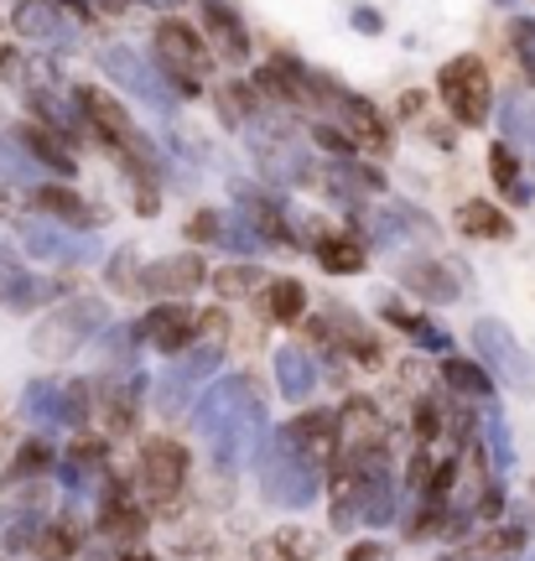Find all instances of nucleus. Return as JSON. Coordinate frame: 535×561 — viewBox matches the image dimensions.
I'll return each mask as SVG.
<instances>
[{
	"label": "nucleus",
	"mask_w": 535,
	"mask_h": 561,
	"mask_svg": "<svg viewBox=\"0 0 535 561\" xmlns=\"http://www.w3.org/2000/svg\"><path fill=\"white\" fill-rule=\"evenodd\" d=\"M255 483L281 510H307L322 494V468H312L281 432H265L255 447Z\"/></svg>",
	"instance_id": "nucleus-1"
},
{
	"label": "nucleus",
	"mask_w": 535,
	"mask_h": 561,
	"mask_svg": "<svg viewBox=\"0 0 535 561\" xmlns=\"http://www.w3.org/2000/svg\"><path fill=\"white\" fill-rule=\"evenodd\" d=\"M104 328H110V307H104V297H68L32 328V354L62 364V359H73L79 348H89L94 333H104Z\"/></svg>",
	"instance_id": "nucleus-2"
},
{
	"label": "nucleus",
	"mask_w": 535,
	"mask_h": 561,
	"mask_svg": "<svg viewBox=\"0 0 535 561\" xmlns=\"http://www.w3.org/2000/svg\"><path fill=\"white\" fill-rule=\"evenodd\" d=\"M244 146L255 157L260 178L276 182V187H292V182H312V157H307V140L281 121V115H260V121L244 125Z\"/></svg>",
	"instance_id": "nucleus-3"
},
{
	"label": "nucleus",
	"mask_w": 535,
	"mask_h": 561,
	"mask_svg": "<svg viewBox=\"0 0 535 561\" xmlns=\"http://www.w3.org/2000/svg\"><path fill=\"white\" fill-rule=\"evenodd\" d=\"M468 339H474V348H478V364H483L499 385H510L515 396H535V359H531V348L515 339L510 322L478 318L474 328H468Z\"/></svg>",
	"instance_id": "nucleus-4"
},
{
	"label": "nucleus",
	"mask_w": 535,
	"mask_h": 561,
	"mask_svg": "<svg viewBox=\"0 0 535 561\" xmlns=\"http://www.w3.org/2000/svg\"><path fill=\"white\" fill-rule=\"evenodd\" d=\"M436 100L447 104V115L457 125H483L494 115V79H489V68L474 53L447 58L436 68Z\"/></svg>",
	"instance_id": "nucleus-5"
},
{
	"label": "nucleus",
	"mask_w": 535,
	"mask_h": 561,
	"mask_svg": "<svg viewBox=\"0 0 535 561\" xmlns=\"http://www.w3.org/2000/svg\"><path fill=\"white\" fill-rule=\"evenodd\" d=\"M151 47H157V68L167 73V83L193 100L203 79H208V68H214V47H203V37L193 26H182V21H161Z\"/></svg>",
	"instance_id": "nucleus-6"
},
{
	"label": "nucleus",
	"mask_w": 535,
	"mask_h": 561,
	"mask_svg": "<svg viewBox=\"0 0 535 561\" xmlns=\"http://www.w3.org/2000/svg\"><path fill=\"white\" fill-rule=\"evenodd\" d=\"M100 68L119 83V89H125V94H136L140 104H151L157 115H172V100H178V89L167 83V73L157 68V58H140L136 47H125V42H110V47H100Z\"/></svg>",
	"instance_id": "nucleus-7"
},
{
	"label": "nucleus",
	"mask_w": 535,
	"mask_h": 561,
	"mask_svg": "<svg viewBox=\"0 0 535 561\" xmlns=\"http://www.w3.org/2000/svg\"><path fill=\"white\" fill-rule=\"evenodd\" d=\"M218 364H224V348H218V343H198V348H187L182 359H172V369L157 380L161 416H182V411H193V396L214 385Z\"/></svg>",
	"instance_id": "nucleus-8"
},
{
	"label": "nucleus",
	"mask_w": 535,
	"mask_h": 561,
	"mask_svg": "<svg viewBox=\"0 0 535 561\" xmlns=\"http://www.w3.org/2000/svg\"><path fill=\"white\" fill-rule=\"evenodd\" d=\"M250 405H255V380L244 369H235V375H224V380H214L203 390V401L193 405V426H198L203 442H218Z\"/></svg>",
	"instance_id": "nucleus-9"
},
{
	"label": "nucleus",
	"mask_w": 535,
	"mask_h": 561,
	"mask_svg": "<svg viewBox=\"0 0 535 561\" xmlns=\"http://www.w3.org/2000/svg\"><path fill=\"white\" fill-rule=\"evenodd\" d=\"M140 390H146V375H140L136 364L130 369H110L94 380V416L110 437H125V432H136L140 421Z\"/></svg>",
	"instance_id": "nucleus-10"
},
{
	"label": "nucleus",
	"mask_w": 535,
	"mask_h": 561,
	"mask_svg": "<svg viewBox=\"0 0 535 561\" xmlns=\"http://www.w3.org/2000/svg\"><path fill=\"white\" fill-rule=\"evenodd\" d=\"M187 473H193V453H187L178 437H151L140 447V489L157 504L178 500Z\"/></svg>",
	"instance_id": "nucleus-11"
},
{
	"label": "nucleus",
	"mask_w": 535,
	"mask_h": 561,
	"mask_svg": "<svg viewBox=\"0 0 535 561\" xmlns=\"http://www.w3.org/2000/svg\"><path fill=\"white\" fill-rule=\"evenodd\" d=\"M198 312L187 307V301H161V307H151L140 322H130L136 328L140 343H151L157 354H172V359H182L187 348H198Z\"/></svg>",
	"instance_id": "nucleus-12"
},
{
	"label": "nucleus",
	"mask_w": 535,
	"mask_h": 561,
	"mask_svg": "<svg viewBox=\"0 0 535 561\" xmlns=\"http://www.w3.org/2000/svg\"><path fill=\"white\" fill-rule=\"evenodd\" d=\"M73 100H79L83 121H89V130H94V140H100L104 151H115V157H125L130 146H136V121H130V110L119 100H110L104 89H73Z\"/></svg>",
	"instance_id": "nucleus-13"
},
{
	"label": "nucleus",
	"mask_w": 535,
	"mask_h": 561,
	"mask_svg": "<svg viewBox=\"0 0 535 561\" xmlns=\"http://www.w3.org/2000/svg\"><path fill=\"white\" fill-rule=\"evenodd\" d=\"M281 437L292 442L312 468H338V453H343V421H338L333 411H307V416L286 421Z\"/></svg>",
	"instance_id": "nucleus-14"
},
{
	"label": "nucleus",
	"mask_w": 535,
	"mask_h": 561,
	"mask_svg": "<svg viewBox=\"0 0 535 561\" xmlns=\"http://www.w3.org/2000/svg\"><path fill=\"white\" fill-rule=\"evenodd\" d=\"M208 280L203 255H161L140 271V291H151L157 301H187Z\"/></svg>",
	"instance_id": "nucleus-15"
},
{
	"label": "nucleus",
	"mask_w": 535,
	"mask_h": 561,
	"mask_svg": "<svg viewBox=\"0 0 535 561\" xmlns=\"http://www.w3.org/2000/svg\"><path fill=\"white\" fill-rule=\"evenodd\" d=\"M21 244H26V255H32V261H47V265H83L89 255H94V244L83 240L79 229H68V224L26 219L21 224Z\"/></svg>",
	"instance_id": "nucleus-16"
},
{
	"label": "nucleus",
	"mask_w": 535,
	"mask_h": 561,
	"mask_svg": "<svg viewBox=\"0 0 535 561\" xmlns=\"http://www.w3.org/2000/svg\"><path fill=\"white\" fill-rule=\"evenodd\" d=\"M11 26L26 42H73V16L62 0H16Z\"/></svg>",
	"instance_id": "nucleus-17"
},
{
	"label": "nucleus",
	"mask_w": 535,
	"mask_h": 561,
	"mask_svg": "<svg viewBox=\"0 0 535 561\" xmlns=\"http://www.w3.org/2000/svg\"><path fill=\"white\" fill-rule=\"evenodd\" d=\"M203 26H208V37H214V53L224 62H250L255 58V47H250V32H244V21H239L235 0H203Z\"/></svg>",
	"instance_id": "nucleus-18"
},
{
	"label": "nucleus",
	"mask_w": 535,
	"mask_h": 561,
	"mask_svg": "<svg viewBox=\"0 0 535 561\" xmlns=\"http://www.w3.org/2000/svg\"><path fill=\"white\" fill-rule=\"evenodd\" d=\"M333 104L338 115H343V130L358 140V146H375V151H390V121H385V110L354 94V89H333Z\"/></svg>",
	"instance_id": "nucleus-19"
},
{
	"label": "nucleus",
	"mask_w": 535,
	"mask_h": 561,
	"mask_svg": "<svg viewBox=\"0 0 535 561\" xmlns=\"http://www.w3.org/2000/svg\"><path fill=\"white\" fill-rule=\"evenodd\" d=\"M32 203H37L42 214H53V224H68V229H79V234H89V229L100 224V208L89 198H79L68 182H42V187H32Z\"/></svg>",
	"instance_id": "nucleus-20"
},
{
	"label": "nucleus",
	"mask_w": 535,
	"mask_h": 561,
	"mask_svg": "<svg viewBox=\"0 0 535 561\" xmlns=\"http://www.w3.org/2000/svg\"><path fill=\"white\" fill-rule=\"evenodd\" d=\"M235 198H239V219L255 229L260 244H297V234L286 229V214L276 208V198H271V193H255V187H235Z\"/></svg>",
	"instance_id": "nucleus-21"
},
{
	"label": "nucleus",
	"mask_w": 535,
	"mask_h": 561,
	"mask_svg": "<svg viewBox=\"0 0 535 561\" xmlns=\"http://www.w3.org/2000/svg\"><path fill=\"white\" fill-rule=\"evenodd\" d=\"M11 136L26 146V157L37 161L42 172H58V178H73V172H79V157L62 146L58 130H47V125H16Z\"/></svg>",
	"instance_id": "nucleus-22"
},
{
	"label": "nucleus",
	"mask_w": 535,
	"mask_h": 561,
	"mask_svg": "<svg viewBox=\"0 0 535 561\" xmlns=\"http://www.w3.org/2000/svg\"><path fill=\"white\" fill-rule=\"evenodd\" d=\"M400 280H406L417 297L436 301V307H447V301L463 297V280L453 276V265H442V261H411L400 271Z\"/></svg>",
	"instance_id": "nucleus-23"
},
{
	"label": "nucleus",
	"mask_w": 535,
	"mask_h": 561,
	"mask_svg": "<svg viewBox=\"0 0 535 561\" xmlns=\"http://www.w3.org/2000/svg\"><path fill=\"white\" fill-rule=\"evenodd\" d=\"M276 385L286 401H307V396L318 390V364H312V354H307L301 343L276 348Z\"/></svg>",
	"instance_id": "nucleus-24"
},
{
	"label": "nucleus",
	"mask_w": 535,
	"mask_h": 561,
	"mask_svg": "<svg viewBox=\"0 0 535 561\" xmlns=\"http://www.w3.org/2000/svg\"><path fill=\"white\" fill-rule=\"evenodd\" d=\"M328 536L312 530V525H276L271 536H265V557L276 561H318Z\"/></svg>",
	"instance_id": "nucleus-25"
},
{
	"label": "nucleus",
	"mask_w": 535,
	"mask_h": 561,
	"mask_svg": "<svg viewBox=\"0 0 535 561\" xmlns=\"http://www.w3.org/2000/svg\"><path fill=\"white\" fill-rule=\"evenodd\" d=\"M457 229H463L468 240H494V244H504L510 234H515L510 214L494 208V203H483V198H468L463 208H457Z\"/></svg>",
	"instance_id": "nucleus-26"
},
{
	"label": "nucleus",
	"mask_w": 535,
	"mask_h": 561,
	"mask_svg": "<svg viewBox=\"0 0 535 561\" xmlns=\"http://www.w3.org/2000/svg\"><path fill=\"white\" fill-rule=\"evenodd\" d=\"M489 178H494L499 193L510 203H520V208L535 198V187L525 182V172H520V151L510 140H494V146H489Z\"/></svg>",
	"instance_id": "nucleus-27"
},
{
	"label": "nucleus",
	"mask_w": 535,
	"mask_h": 561,
	"mask_svg": "<svg viewBox=\"0 0 535 561\" xmlns=\"http://www.w3.org/2000/svg\"><path fill=\"white\" fill-rule=\"evenodd\" d=\"M53 301H62V280L16 271L11 286H5V297H0V307H11V312H32V307H53Z\"/></svg>",
	"instance_id": "nucleus-28"
},
{
	"label": "nucleus",
	"mask_w": 535,
	"mask_h": 561,
	"mask_svg": "<svg viewBox=\"0 0 535 561\" xmlns=\"http://www.w3.org/2000/svg\"><path fill=\"white\" fill-rule=\"evenodd\" d=\"M312 255H318V265L328 276H358V271H364V244H358L354 234H338V229L312 240Z\"/></svg>",
	"instance_id": "nucleus-29"
},
{
	"label": "nucleus",
	"mask_w": 535,
	"mask_h": 561,
	"mask_svg": "<svg viewBox=\"0 0 535 561\" xmlns=\"http://www.w3.org/2000/svg\"><path fill=\"white\" fill-rule=\"evenodd\" d=\"M442 385L457 390L463 401H489V396H494V375H489L478 359H457V354L442 359Z\"/></svg>",
	"instance_id": "nucleus-30"
},
{
	"label": "nucleus",
	"mask_w": 535,
	"mask_h": 561,
	"mask_svg": "<svg viewBox=\"0 0 535 561\" xmlns=\"http://www.w3.org/2000/svg\"><path fill=\"white\" fill-rule=\"evenodd\" d=\"M214 104H218V121L224 125H235V130H244L250 121H260L265 110H260V94H255V83H224L214 94Z\"/></svg>",
	"instance_id": "nucleus-31"
},
{
	"label": "nucleus",
	"mask_w": 535,
	"mask_h": 561,
	"mask_svg": "<svg viewBox=\"0 0 535 561\" xmlns=\"http://www.w3.org/2000/svg\"><path fill=\"white\" fill-rule=\"evenodd\" d=\"M474 561H520L525 557V525H494L489 536H478L468 546Z\"/></svg>",
	"instance_id": "nucleus-32"
},
{
	"label": "nucleus",
	"mask_w": 535,
	"mask_h": 561,
	"mask_svg": "<svg viewBox=\"0 0 535 561\" xmlns=\"http://www.w3.org/2000/svg\"><path fill=\"white\" fill-rule=\"evenodd\" d=\"M265 307H271V318L276 322H301L307 318V286L297 276H271L265 286Z\"/></svg>",
	"instance_id": "nucleus-33"
},
{
	"label": "nucleus",
	"mask_w": 535,
	"mask_h": 561,
	"mask_svg": "<svg viewBox=\"0 0 535 561\" xmlns=\"http://www.w3.org/2000/svg\"><path fill=\"white\" fill-rule=\"evenodd\" d=\"M26 416L42 421V426H68V385H32Z\"/></svg>",
	"instance_id": "nucleus-34"
},
{
	"label": "nucleus",
	"mask_w": 535,
	"mask_h": 561,
	"mask_svg": "<svg viewBox=\"0 0 535 561\" xmlns=\"http://www.w3.org/2000/svg\"><path fill=\"white\" fill-rule=\"evenodd\" d=\"M499 125H504V140H510L515 151H531V157H535V110H531V104H525V100H504Z\"/></svg>",
	"instance_id": "nucleus-35"
},
{
	"label": "nucleus",
	"mask_w": 535,
	"mask_h": 561,
	"mask_svg": "<svg viewBox=\"0 0 535 561\" xmlns=\"http://www.w3.org/2000/svg\"><path fill=\"white\" fill-rule=\"evenodd\" d=\"M100 530L104 536H115V541H136L140 530H146V515H140L130 500H119L115 494V500L100 510Z\"/></svg>",
	"instance_id": "nucleus-36"
},
{
	"label": "nucleus",
	"mask_w": 535,
	"mask_h": 561,
	"mask_svg": "<svg viewBox=\"0 0 535 561\" xmlns=\"http://www.w3.org/2000/svg\"><path fill=\"white\" fill-rule=\"evenodd\" d=\"M53 462H58L53 442H47V437H26V442H21V453L11 458V479H37V473H53Z\"/></svg>",
	"instance_id": "nucleus-37"
},
{
	"label": "nucleus",
	"mask_w": 535,
	"mask_h": 561,
	"mask_svg": "<svg viewBox=\"0 0 535 561\" xmlns=\"http://www.w3.org/2000/svg\"><path fill=\"white\" fill-rule=\"evenodd\" d=\"M214 286H218V297L239 301V297H255L260 286H271V280L260 276V265H218Z\"/></svg>",
	"instance_id": "nucleus-38"
},
{
	"label": "nucleus",
	"mask_w": 535,
	"mask_h": 561,
	"mask_svg": "<svg viewBox=\"0 0 535 561\" xmlns=\"http://www.w3.org/2000/svg\"><path fill=\"white\" fill-rule=\"evenodd\" d=\"M32 557H42V561H73V557H79V530H73V525H42L37 551H32Z\"/></svg>",
	"instance_id": "nucleus-39"
},
{
	"label": "nucleus",
	"mask_w": 535,
	"mask_h": 561,
	"mask_svg": "<svg viewBox=\"0 0 535 561\" xmlns=\"http://www.w3.org/2000/svg\"><path fill=\"white\" fill-rule=\"evenodd\" d=\"M510 42H515V58H520V68H525V79L535 83V21L531 16L510 21Z\"/></svg>",
	"instance_id": "nucleus-40"
},
{
	"label": "nucleus",
	"mask_w": 535,
	"mask_h": 561,
	"mask_svg": "<svg viewBox=\"0 0 535 561\" xmlns=\"http://www.w3.org/2000/svg\"><path fill=\"white\" fill-rule=\"evenodd\" d=\"M312 140H318L322 151H333V157H343V161H354V146L358 140L343 130V125H312Z\"/></svg>",
	"instance_id": "nucleus-41"
},
{
	"label": "nucleus",
	"mask_w": 535,
	"mask_h": 561,
	"mask_svg": "<svg viewBox=\"0 0 535 561\" xmlns=\"http://www.w3.org/2000/svg\"><path fill=\"white\" fill-rule=\"evenodd\" d=\"M224 219H229V214H218V208H198L193 224H187V234H193L198 244H218L224 240Z\"/></svg>",
	"instance_id": "nucleus-42"
},
{
	"label": "nucleus",
	"mask_w": 535,
	"mask_h": 561,
	"mask_svg": "<svg viewBox=\"0 0 535 561\" xmlns=\"http://www.w3.org/2000/svg\"><path fill=\"white\" fill-rule=\"evenodd\" d=\"M483 437H489V447H494V468H510V462H515V447H510V437H504V421H499V411H489V416H483Z\"/></svg>",
	"instance_id": "nucleus-43"
},
{
	"label": "nucleus",
	"mask_w": 535,
	"mask_h": 561,
	"mask_svg": "<svg viewBox=\"0 0 535 561\" xmlns=\"http://www.w3.org/2000/svg\"><path fill=\"white\" fill-rule=\"evenodd\" d=\"M417 437H421V447L442 437V411H436L432 401H421V405H417Z\"/></svg>",
	"instance_id": "nucleus-44"
},
{
	"label": "nucleus",
	"mask_w": 535,
	"mask_h": 561,
	"mask_svg": "<svg viewBox=\"0 0 535 561\" xmlns=\"http://www.w3.org/2000/svg\"><path fill=\"white\" fill-rule=\"evenodd\" d=\"M89 11L100 21H125V16H136L140 11V0H89Z\"/></svg>",
	"instance_id": "nucleus-45"
},
{
	"label": "nucleus",
	"mask_w": 535,
	"mask_h": 561,
	"mask_svg": "<svg viewBox=\"0 0 535 561\" xmlns=\"http://www.w3.org/2000/svg\"><path fill=\"white\" fill-rule=\"evenodd\" d=\"M343 561H390V546L385 541H354L343 551Z\"/></svg>",
	"instance_id": "nucleus-46"
},
{
	"label": "nucleus",
	"mask_w": 535,
	"mask_h": 561,
	"mask_svg": "<svg viewBox=\"0 0 535 561\" xmlns=\"http://www.w3.org/2000/svg\"><path fill=\"white\" fill-rule=\"evenodd\" d=\"M26 73V53L16 47H0V79H21Z\"/></svg>",
	"instance_id": "nucleus-47"
},
{
	"label": "nucleus",
	"mask_w": 535,
	"mask_h": 561,
	"mask_svg": "<svg viewBox=\"0 0 535 561\" xmlns=\"http://www.w3.org/2000/svg\"><path fill=\"white\" fill-rule=\"evenodd\" d=\"M130 261H136V250H115V265H110V280H115V286H130V271H125Z\"/></svg>",
	"instance_id": "nucleus-48"
},
{
	"label": "nucleus",
	"mask_w": 535,
	"mask_h": 561,
	"mask_svg": "<svg viewBox=\"0 0 535 561\" xmlns=\"http://www.w3.org/2000/svg\"><path fill=\"white\" fill-rule=\"evenodd\" d=\"M354 26L364 32V37H375V32L385 26V21H379V11H369V5H358V11H354Z\"/></svg>",
	"instance_id": "nucleus-49"
},
{
	"label": "nucleus",
	"mask_w": 535,
	"mask_h": 561,
	"mask_svg": "<svg viewBox=\"0 0 535 561\" xmlns=\"http://www.w3.org/2000/svg\"><path fill=\"white\" fill-rule=\"evenodd\" d=\"M11 276H16V261H11V250L0 244V297H5V286H11Z\"/></svg>",
	"instance_id": "nucleus-50"
},
{
	"label": "nucleus",
	"mask_w": 535,
	"mask_h": 561,
	"mask_svg": "<svg viewBox=\"0 0 535 561\" xmlns=\"http://www.w3.org/2000/svg\"><path fill=\"white\" fill-rule=\"evenodd\" d=\"M421 100H426V94L411 89V94H400V110H406V115H421Z\"/></svg>",
	"instance_id": "nucleus-51"
},
{
	"label": "nucleus",
	"mask_w": 535,
	"mask_h": 561,
	"mask_svg": "<svg viewBox=\"0 0 535 561\" xmlns=\"http://www.w3.org/2000/svg\"><path fill=\"white\" fill-rule=\"evenodd\" d=\"M119 561H157L151 551H140V546H130V551H119Z\"/></svg>",
	"instance_id": "nucleus-52"
},
{
	"label": "nucleus",
	"mask_w": 535,
	"mask_h": 561,
	"mask_svg": "<svg viewBox=\"0 0 535 561\" xmlns=\"http://www.w3.org/2000/svg\"><path fill=\"white\" fill-rule=\"evenodd\" d=\"M140 5H157V11H178L182 0H140Z\"/></svg>",
	"instance_id": "nucleus-53"
},
{
	"label": "nucleus",
	"mask_w": 535,
	"mask_h": 561,
	"mask_svg": "<svg viewBox=\"0 0 535 561\" xmlns=\"http://www.w3.org/2000/svg\"><path fill=\"white\" fill-rule=\"evenodd\" d=\"M494 5H515V0H494Z\"/></svg>",
	"instance_id": "nucleus-54"
},
{
	"label": "nucleus",
	"mask_w": 535,
	"mask_h": 561,
	"mask_svg": "<svg viewBox=\"0 0 535 561\" xmlns=\"http://www.w3.org/2000/svg\"><path fill=\"white\" fill-rule=\"evenodd\" d=\"M520 561H525V557H520Z\"/></svg>",
	"instance_id": "nucleus-55"
}]
</instances>
